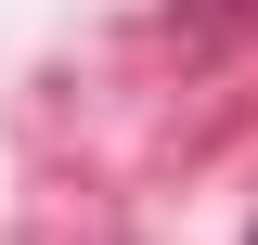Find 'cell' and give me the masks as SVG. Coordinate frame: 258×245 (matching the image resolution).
Wrapping results in <instances>:
<instances>
[{"label": "cell", "mask_w": 258, "mask_h": 245, "mask_svg": "<svg viewBox=\"0 0 258 245\" xmlns=\"http://www.w3.org/2000/svg\"><path fill=\"white\" fill-rule=\"evenodd\" d=\"M245 245H258V232H245Z\"/></svg>", "instance_id": "1"}]
</instances>
